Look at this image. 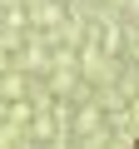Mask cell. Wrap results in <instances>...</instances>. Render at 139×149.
Segmentation results:
<instances>
[{
  "label": "cell",
  "mask_w": 139,
  "mask_h": 149,
  "mask_svg": "<svg viewBox=\"0 0 139 149\" xmlns=\"http://www.w3.org/2000/svg\"><path fill=\"white\" fill-rule=\"evenodd\" d=\"M134 149H139V139H134Z\"/></svg>",
  "instance_id": "cell-1"
}]
</instances>
